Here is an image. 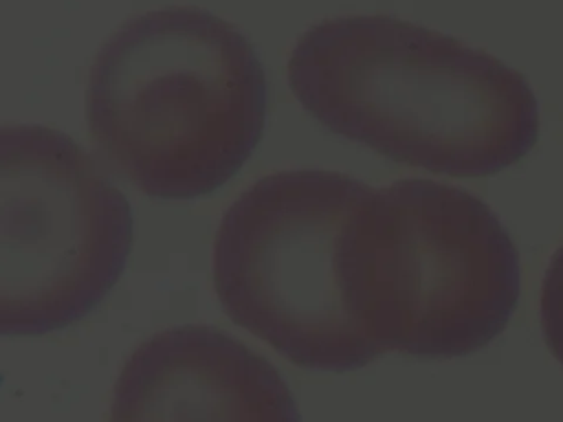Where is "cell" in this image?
I'll return each mask as SVG.
<instances>
[{
    "instance_id": "obj_6",
    "label": "cell",
    "mask_w": 563,
    "mask_h": 422,
    "mask_svg": "<svg viewBox=\"0 0 563 422\" xmlns=\"http://www.w3.org/2000/svg\"><path fill=\"white\" fill-rule=\"evenodd\" d=\"M110 422H301L282 374L209 325L143 341L114 382Z\"/></svg>"
},
{
    "instance_id": "obj_4",
    "label": "cell",
    "mask_w": 563,
    "mask_h": 422,
    "mask_svg": "<svg viewBox=\"0 0 563 422\" xmlns=\"http://www.w3.org/2000/svg\"><path fill=\"white\" fill-rule=\"evenodd\" d=\"M367 191L336 171H275L218 226L213 286L224 312L306 369L350 371L383 354L345 286V235Z\"/></svg>"
},
{
    "instance_id": "obj_1",
    "label": "cell",
    "mask_w": 563,
    "mask_h": 422,
    "mask_svg": "<svg viewBox=\"0 0 563 422\" xmlns=\"http://www.w3.org/2000/svg\"><path fill=\"white\" fill-rule=\"evenodd\" d=\"M288 84L330 132L433 174H501L541 134L537 95L519 70L391 15L310 26L290 53Z\"/></svg>"
},
{
    "instance_id": "obj_3",
    "label": "cell",
    "mask_w": 563,
    "mask_h": 422,
    "mask_svg": "<svg viewBox=\"0 0 563 422\" xmlns=\"http://www.w3.org/2000/svg\"><path fill=\"white\" fill-rule=\"evenodd\" d=\"M352 310L385 352L457 358L484 349L521 297L515 240L475 193L407 178L372 189L345 235Z\"/></svg>"
},
{
    "instance_id": "obj_2",
    "label": "cell",
    "mask_w": 563,
    "mask_h": 422,
    "mask_svg": "<svg viewBox=\"0 0 563 422\" xmlns=\"http://www.w3.org/2000/svg\"><path fill=\"white\" fill-rule=\"evenodd\" d=\"M99 149L152 198L222 187L260 143L268 84L253 44L198 7L147 11L99 48L88 77Z\"/></svg>"
},
{
    "instance_id": "obj_7",
    "label": "cell",
    "mask_w": 563,
    "mask_h": 422,
    "mask_svg": "<svg viewBox=\"0 0 563 422\" xmlns=\"http://www.w3.org/2000/svg\"><path fill=\"white\" fill-rule=\"evenodd\" d=\"M539 325L550 354L563 367V244L550 255L539 290Z\"/></svg>"
},
{
    "instance_id": "obj_5",
    "label": "cell",
    "mask_w": 563,
    "mask_h": 422,
    "mask_svg": "<svg viewBox=\"0 0 563 422\" xmlns=\"http://www.w3.org/2000/svg\"><path fill=\"white\" fill-rule=\"evenodd\" d=\"M132 235L125 196L70 136L2 127V334L40 336L86 316L123 273Z\"/></svg>"
}]
</instances>
